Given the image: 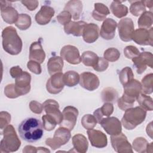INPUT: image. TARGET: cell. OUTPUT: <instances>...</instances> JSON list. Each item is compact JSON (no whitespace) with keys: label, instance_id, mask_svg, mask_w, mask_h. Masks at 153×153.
Segmentation results:
<instances>
[{"label":"cell","instance_id":"obj_1","mask_svg":"<svg viewBox=\"0 0 153 153\" xmlns=\"http://www.w3.org/2000/svg\"><path fill=\"white\" fill-rule=\"evenodd\" d=\"M44 127L41 121L35 117H29L21 122L18 127L20 137L30 143L40 140L44 134Z\"/></svg>","mask_w":153,"mask_h":153},{"label":"cell","instance_id":"obj_2","mask_svg":"<svg viewBox=\"0 0 153 153\" xmlns=\"http://www.w3.org/2000/svg\"><path fill=\"white\" fill-rule=\"evenodd\" d=\"M2 44L5 51L11 55L19 54L22 50L23 43L16 29L13 26L5 27L2 32Z\"/></svg>","mask_w":153,"mask_h":153},{"label":"cell","instance_id":"obj_3","mask_svg":"<svg viewBox=\"0 0 153 153\" xmlns=\"http://www.w3.org/2000/svg\"><path fill=\"white\" fill-rule=\"evenodd\" d=\"M146 116V111L140 106L131 107L125 111L121 123L126 130H133L145 121Z\"/></svg>","mask_w":153,"mask_h":153},{"label":"cell","instance_id":"obj_4","mask_svg":"<svg viewBox=\"0 0 153 153\" xmlns=\"http://www.w3.org/2000/svg\"><path fill=\"white\" fill-rule=\"evenodd\" d=\"M3 138L1 141V152H13L17 151L21 145V141L17 135L14 127L9 124L2 131Z\"/></svg>","mask_w":153,"mask_h":153},{"label":"cell","instance_id":"obj_5","mask_svg":"<svg viewBox=\"0 0 153 153\" xmlns=\"http://www.w3.org/2000/svg\"><path fill=\"white\" fill-rule=\"evenodd\" d=\"M71 137V131L65 127L60 126L54 132L53 137L47 138L45 143L53 150H55L67 143Z\"/></svg>","mask_w":153,"mask_h":153},{"label":"cell","instance_id":"obj_6","mask_svg":"<svg viewBox=\"0 0 153 153\" xmlns=\"http://www.w3.org/2000/svg\"><path fill=\"white\" fill-rule=\"evenodd\" d=\"M136 72L138 74H142L148 66L152 68L153 55L151 52L144 51L131 59Z\"/></svg>","mask_w":153,"mask_h":153},{"label":"cell","instance_id":"obj_7","mask_svg":"<svg viewBox=\"0 0 153 153\" xmlns=\"http://www.w3.org/2000/svg\"><path fill=\"white\" fill-rule=\"evenodd\" d=\"M118 30L120 39L124 42L131 41L132 35L134 31V26L131 19L126 17L120 20Z\"/></svg>","mask_w":153,"mask_h":153},{"label":"cell","instance_id":"obj_8","mask_svg":"<svg viewBox=\"0 0 153 153\" xmlns=\"http://www.w3.org/2000/svg\"><path fill=\"white\" fill-rule=\"evenodd\" d=\"M112 146L115 151L119 153H133L132 146L123 133L111 136Z\"/></svg>","mask_w":153,"mask_h":153},{"label":"cell","instance_id":"obj_9","mask_svg":"<svg viewBox=\"0 0 153 153\" xmlns=\"http://www.w3.org/2000/svg\"><path fill=\"white\" fill-rule=\"evenodd\" d=\"M62 115L63 120L59 126L60 127H65L70 131L72 130L76 124L78 115V111L77 108L72 106H66L63 109Z\"/></svg>","mask_w":153,"mask_h":153},{"label":"cell","instance_id":"obj_10","mask_svg":"<svg viewBox=\"0 0 153 153\" xmlns=\"http://www.w3.org/2000/svg\"><path fill=\"white\" fill-rule=\"evenodd\" d=\"M153 28L149 29L139 28L135 30L132 35L131 40L140 45H150L153 44Z\"/></svg>","mask_w":153,"mask_h":153},{"label":"cell","instance_id":"obj_11","mask_svg":"<svg viewBox=\"0 0 153 153\" xmlns=\"http://www.w3.org/2000/svg\"><path fill=\"white\" fill-rule=\"evenodd\" d=\"M31 75L26 71H23L15 78V88L19 96L26 94L30 90Z\"/></svg>","mask_w":153,"mask_h":153},{"label":"cell","instance_id":"obj_12","mask_svg":"<svg viewBox=\"0 0 153 153\" xmlns=\"http://www.w3.org/2000/svg\"><path fill=\"white\" fill-rule=\"evenodd\" d=\"M99 124L104 130L111 136L117 135L121 133V123L115 117L103 118Z\"/></svg>","mask_w":153,"mask_h":153},{"label":"cell","instance_id":"obj_13","mask_svg":"<svg viewBox=\"0 0 153 153\" xmlns=\"http://www.w3.org/2000/svg\"><path fill=\"white\" fill-rule=\"evenodd\" d=\"M60 56L67 62L72 65H78L81 62L78 49L71 45L63 46L60 50Z\"/></svg>","mask_w":153,"mask_h":153},{"label":"cell","instance_id":"obj_14","mask_svg":"<svg viewBox=\"0 0 153 153\" xmlns=\"http://www.w3.org/2000/svg\"><path fill=\"white\" fill-rule=\"evenodd\" d=\"M79 85L88 91L96 90L99 85L100 81L96 75L90 72H84L79 75Z\"/></svg>","mask_w":153,"mask_h":153},{"label":"cell","instance_id":"obj_15","mask_svg":"<svg viewBox=\"0 0 153 153\" xmlns=\"http://www.w3.org/2000/svg\"><path fill=\"white\" fill-rule=\"evenodd\" d=\"M63 76V74L62 72L57 73L51 76L46 83V89L48 93L56 94L63 89L65 84Z\"/></svg>","mask_w":153,"mask_h":153},{"label":"cell","instance_id":"obj_16","mask_svg":"<svg viewBox=\"0 0 153 153\" xmlns=\"http://www.w3.org/2000/svg\"><path fill=\"white\" fill-rule=\"evenodd\" d=\"M87 135L91 145L93 147L103 148L107 146V137L102 131L92 128L87 130Z\"/></svg>","mask_w":153,"mask_h":153},{"label":"cell","instance_id":"obj_17","mask_svg":"<svg viewBox=\"0 0 153 153\" xmlns=\"http://www.w3.org/2000/svg\"><path fill=\"white\" fill-rule=\"evenodd\" d=\"M117 23L111 18L106 19L101 26L100 30V36L106 40L112 39L115 35Z\"/></svg>","mask_w":153,"mask_h":153},{"label":"cell","instance_id":"obj_18","mask_svg":"<svg viewBox=\"0 0 153 153\" xmlns=\"http://www.w3.org/2000/svg\"><path fill=\"white\" fill-rule=\"evenodd\" d=\"M42 105L45 113L54 117L57 121V124L59 125L63 120V115L59 110L58 102L53 99H47Z\"/></svg>","mask_w":153,"mask_h":153},{"label":"cell","instance_id":"obj_19","mask_svg":"<svg viewBox=\"0 0 153 153\" xmlns=\"http://www.w3.org/2000/svg\"><path fill=\"white\" fill-rule=\"evenodd\" d=\"M54 10L51 7L42 5L35 15V21L40 25H45L51 21L54 15Z\"/></svg>","mask_w":153,"mask_h":153},{"label":"cell","instance_id":"obj_20","mask_svg":"<svg viewBox=\"0 0 153 153\" xmlns=\"http://www.w3.org/2000/svg\"><path fill=\"white\" fill-rule=\"evenodd\" d=\"M84 41L88 44L94 42L99 36V27L94 23H87L82 32Z\"/></svg>","mask_w":153,"mask_h":153},{"label":"cell","instance_id":"obj_21","mask_svg":"<svg viewBox=\"0 0 153 153\" xmlns=\"http://www.w3.org/2000/svg\"><path fill=\"white\" fill-rule=\"evenodd\" d=\"M29 59L39 63L44 62L45 59V53L39 41H35L31 44L29 48Z\"/></svg>","mask_w":153,"mask_h":153},{"label":"cell","instance_id":"obj_22","mask_svg":"<svg viewBox=\"0 0 153 153\" xmlns=\"http://www.w3.org/2000/svg\"><path fill=\"white\" fill-rule=\"evenodd\" d=\"M87 23L84 21H71L64 26V31L68 35H72L75 36H81Z\"/></svg>","mask_w":153,"mask_h":153},{"label":"cell","instance_id":"obj_23","mask_svg":"<svg viewBox=\"0 0 153 153\" xmlns=\"http://www.w3.org/2000/svg\"><path fill=\"white\" fill-rule=\"evenodd\" d=\"M82 3L79 0H71L68 1L65 7L64 10L68 11L72 16L74 20H78L82 11Z\"/></svg>","mask_w":153,"mask_h":153},{"label":"cell","instance_id":"obj_24","mask_svg":"<svg viewBox=\"0 0 153 153\" xmlns=\"http://www.w3.org/2000/svg\"><path fill=\"white\" fill-rule=\"evenodd\" d=\"M73 149L74 152L85 153L87 151L88 147V142L86 137L82 134L78 133L74 135L72 138Z\"/></svg>","mask_w":153,"mask_h":153},{"label":"cell","instance_id":"obj_25","mask_svg":"<svg viewBox=\"0 0 153 153\" xmlns=\"http://www.w3.org/2000/svg\"><path fill=\"white\" fill-rule=\"evenodd\" d=\"M1 14L3 20L8 24L16 23L19 16L17 11L11 5L1 8Z\"/></svg>","mask_w":153,"mask_h":153},{"label":"cell","instance_id":"obj_26","mask_svg":"<svg viewBox=\"0 0 153 153\" xmlns=\"http://www.w3.org/2000/svg\"><path fill=\"white\" fill-rule=\"evenodd\" d=\"M47 69L50 75L61 72L63 67V59L60 56L50 57L47 62Z\"/></svg>","mask_w":153,"mask_h":153},{"label":"cell","instance_id":"obj_27","mask_svg":"<svg viewBox=\"0 0 153 153\" xmlns=\"http://www.w3.org/2000/svg\"><path fill=\"white\" fill-rule=\"evenodd\" d=\"M110 11L107 6L102 3L97 2L94 4V9L92 12V17L97 21H103L106 17L109 14Z\"/></svg>","mask_w":153,"mask_h":153},{"label":"cell","instance_id":"obj_28","mask_svg":"<svg viewBox=\"0 0 153 153\" xmlns=\"http://www.w3.org/2000/svg\"><path fill=\"white\" fill-rule=\"evenodd\" d=\"M123 1H114L112 2L110 5V10H111L112 14L114 16L117 18H123L125 17L128 12V8L121 4Z\"/></svg>","mask_w":153,"mask_h":153},{"label":"cell","instance_id":"obj_29","mask_svg":"<svg viewBox=\"0 0 153 153\" xmlns=\"http://www.w3.org/2000/svg\"><path fill=\"white\" fill-rule=\"evenodd\" d=\"M118 96L117 91L112 87H106L101 93L102 100L104 103H115L118 99Z\"/></svg>","mask_w":153,"mask_h":153},{"label":"cell","instance_id":"obj_30","mask_svg":"<svg viewBox=\"0 0 153 153\" xmlns=\"http://www.w3.org/2000/svg\"><path fill=\"white\" fill-rule=\"evenodd\" d=\"M152 13L148 11H144L137 20L139 27L146 29H150L152 25Z\"/></svg>","mask_w":153,"mask_h":153},{"label":"cell","instance_id":"obj_31","mask_svg":"<svg viewBox=\"0 0 153 153\" xmlns=\"http://www.w3.org/2000/svg\"><path fill=\"white\" fill-rule=\"evenodd\" d=\"M81 62L86 66L94 67L97 63L99 57L93 51H86L81 55Z\"/></svg>","mask_w":153,"mask_h":153},{"label":"cell","instance_id":"obj_32","mask_svg":"<svg viewBox=\"0 0 153 153\" xmlns=\"http://www.w3.org/2000/svg\"><path fill=\"white\" fill-rule=\"evenodd\" d=\"M63 79L65 85L71 87L75 86L79 81V75L74 71H69L63 74Z\"/></svg>","mask_w":153,"mask_h":153},{"label":"cell","instance_id":"obj_33","mask_svg":"<svg viewBox=\"0 0 153 153\" xmlns=\"http://www.w3.org/2000/svg\"><path fill=\"white\" fill-rule=\"evenodd\" d=\"M142 91L143 94H150L153 91V74L152 73L146 75L141 81Z\"/></svg>","mask_w":153,"mask_h":153},{"label":"cell","instance_id":"obj_34","mask_svg":"<svg viewBox=\"0 0 153 153\" xmlns=\"http://www.w3.org/2000/svg\"><path fill=\"white\" fill-rule=\"evenodd\" d=\"M140 106L145 111H152L153 109L152 99L149 96L140 93L136 99Z\"/></svg>","mask_w":153,"mask_h":153},{"label":"cell","instance_id":"obj_35","mask_svg":"<svg viewBox=\"0 0 153 153\" xmlns=\"http://www.w3.org/2000/svg\"><path fill=\"white\" fill-rule=\"evenodd\" d=\"M130 3V12L134 16H139L146 11L143 1H129Z\"/></svg>","mask_w":153,"mask_h":153},{"label":"cell","instance_id":"obj_36","mask_svg":"<svg viewBox=\"0 0 153 153\" xmlns=\"http://www.w3.org/2000/svg\"><path fill=\"white\" fill-rule=\"evenodd\" d=\"M31 17L27 14H20L15 23L16 27L22 30L27 29L31 25Z\"/></svg>","mask_w":153,"mask_h":153},{"label":"cell","instance_id":"obj_37","mask_svg":"<svg viewBox=\"0 0 153 153\" xmlns=\"http://www.w3.org/2000/svg\"><path fill=\"white\" fill-rule=\"evenodd\" d=\"M134 79V74L132 69L128 66L121 70L119 74V79L121 84L124 85Z\"/></svg>","mask_w":153,"mask_h":153},{"label":"cell","instance_id":"obj_38","mask_svg":"<svg viewBox=\"0 0 153 153\" xmlns=\"http://www.w3.org/2000/svg\"><path fill=\"white\" fill-rule=\"evenodd\" d=\"M148 141L142 137H139L136 138L133 141L132 148H133L136 152L139 153L146 152L147 147L148 145Z\"/></svg>","mask_w":153,"mask_h":153},{"label":"cell","instance_id":"obj_39","mask_svg":"<svg viewBox=\"0 0 153 153\" xmlns=\"http://www.w3.org/2000/svg\"><path fill=\"white\" fill-rule=\"evenodd\" d=\"M42 121L44 129L47 131L53 130L57 124L55 118L48 114L43 115L42 117Z\"/></svg>","mask_w":153,"mask_h":153},{"label":"cell","instance_id":"obj_40","mask_svg":"<svg viewBox=\"0 0 153 153\" xmlns=\"http://www.w3.org/2000/svg\"><path fill=\"white\" fill-rule=\"evenodd\" d=\"M81 123L84 128L87 130H90L96 126L97 121L94 115L86 114L82 117Z\"/></svg>","mask_w":153,"mask_h":153},{"label":"cell","instance_id":"obj_41","mask_svg":"<svg viewBox=\"0 0 153 153\" xmlns=\"http://www.w3.org/2000/svg\"><path fill=\"white\" fill-rule=\"evenodd\" d=\"M103 57V58L107 61L112 62H115L119 59L120 57V52L115 48H109L104 51Z\"/></svg>","mask_w":153,"mask_h":153},{"label":"cell","instance_id":"obj_42","mask_svg":"<svg viewBox=\"0 0 153 153\" xmlns=\"http://www.w3.org/2000/svg\"><path fill=\"white\" fill-rule=\"evenodd\" d=\"M139 50L133 45L126 46L124 49V54L128 59H132L140 54Z\"/></svg>","mask_w":153,"mask_h":153},{"label":"cell","instance_id":"obj_43","mask_svg":"<svg viewBox=\"0 0 153 153\" xmlns=\"http://www.w3.org/2000/svg\"><path fill=\"white\" fill-rule=\"evenodd\" d=\"M72 18L71 14L67 11L63 10L57 16V20L58 22L62 25H66L71 22Z\"/></svg>","mask_w":153,"mask_h":153},{"label":"cell","instance_id":"obj_44","mask_svg":"<svg viewBox=\"0 0 153 153\" xmlns=\"http://www.w3.org/2000/svg\"><path fill=\"white\" fill-rule=\"evenodd\" d=\"M11 122V115L6 111L0 112V128L3 130Z\"/></svg>","mask_w":153,"mask_h":153},{"label":"cell","instance_id":"obj_45","mask_svg":"<svg viewBox=\"0 0 153 153\" xmlns=\"http://www.w3.org/2000/svg\"><path fill=\"white\" fill-rule=\"evenodd\" d=\"M4 94L7 97L10 99H15L19 97L15 88L14 84H10L6 85L4 88Z\"/></svg>","mask_w":153,"mask_h":153},{"label":"cell","instance_id":"obj_46","mask_svg":"<svg viewBox=\"0 0 153 153\" xmlns=\"http://www.w3.org/2000/svg\"><path fill=\"white\" fill-rule=\"evenodd\" d=\"M27 67L30 71L36 75H39L42 72V69L40 63L37 62L29 60L27 63Z\"/></svg>","mask_w":153,"mask_h":153},{"label":"cell","instance_id":"obj_47","mask_svg":"<svg viewBox=\"0 0 153 153\" xmlns=\"http://www.w3.org/2000/svg\"><path fill=\"white\" fill-rule=\"evenodd\" d=\"M109 66L108 62L103 57H99L97 64L93 67V69L97 72H103L107 69Z\"/></svg>","mask_w":153,"mask_h":153},{"label":"cell","instance_id":"obj_48","mask_svg":"<svg viewBox=\"0 0 153 153\" xmlns=\"http://www.w3.org/2000/svg\"><path fill=\"white\" fill-rule=\"evenodd\" d=\"M100 108V111L103 117H109L114 112V106L111 103H105Z\"/></svg>","mask_w":153,"mask_h":153},{"label":"cell","instance_id":"obj_49","mask_svg":"<svg viewBox=\"0 0 153 153\" xmlns=\"http://www.w3.org/2000/svg\"><path fill=\"white\" fill-rule=\"evenodd\" d=\"M29 108L30 111L36 114H40L42 113L44 109L43 105L36 100H32L29 103Z\"/></svg>","mask_w":153,"mask_h":153},{"label":"cell","instance_id":"obj_50","mask_svg":"<svg viewBox=\"0 0 153 153\" xmlns=\"http://www.w3.org/2000/svg\"><path fill=\"white\" fill-rule=\"evenodd\" d=\"M21 2L29 10L33 11L38 6L39 2L36 0L33 1H22Z\"/></svg>","mask_w":153,"mask_h":153},{"label":"cell","instance_id":"obj_51","mask_svg":"<svg viewBox=\"0 0 153 153\" xmlns=\"http://www.w3.org/2000/svg\"><path fill=\"white\" fill-rule=\"evenodd\" d=\"M23 72L22 69L20 68L19 66H16L12 67L10 70V74L12 78H16L17 76H18L21 73Z\"/></svg>","mask_w":153,"mask_h":153},{"label":"cell","instance_id":"obj_52","mask_svg":"<svg viewBox=\"0 0 153 153\" xmlns=\"http://www.w3.org/2000/svg\"><path fill=\"white\" fill-rule=\"evenodd\" d=\"M23 152L25 153H36L38 152V147H35L31 145H27L23 149Z\"/></svg>","mask_w":153,"mask_h":153},{"label":"cell","instance_id":"obj_53","mask_svg":"<svg viewBox=\"0 0 153 153\" xmlns=\"http://www.w3.org/2000/svg\"><path fill=\"white\" fill-rule=\"evenodd\" d=\"M152 122L151 121L149 124H148V125L146 127V133L148 136H149L151 139H152Z\"/></svg>","mask_w":153,"mask_h":153},{"label":"cell","instance_id":"obj_54","mask_svg":"<svg viewBox=\"0 0 153 153\" xmlns=\"http://www.w3.org/2000/svg\"><path fill=\"white\" fill-rule=\"evenodd\" d=\"M143 4L145 7H148L150 10L152 9L153 7V1H143Z\"/></svg>","mask_w":153,"mask_h":153},{"label":"cell","instance_id":"obj_55","mask_svg":"<svg viewBox=\"0 0 153 153\" xmlns=\"http://www.w3.org/2000/svg\"><path fill=\"white\" fill-rule=\"evenodd\" d=\"M152 142L150 143V144H148L147 149H146V152H152Z\"/></svg>","mask_w":153,"mask_h":153}]
</instances>
